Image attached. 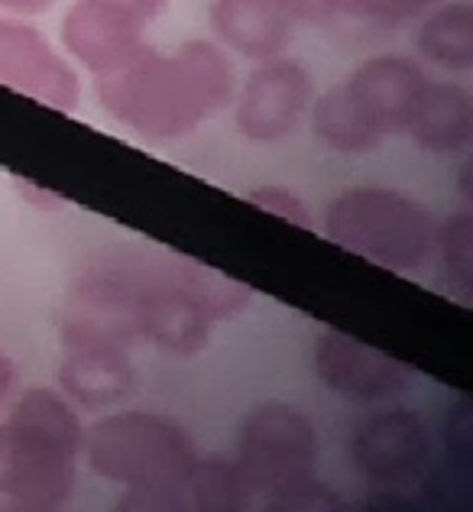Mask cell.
Returning a JSON list of instances; mask_svg holds the SVG:
<instances>
[{"mask_svg": "<svg viewBox=\"0 0 473 512\" xmlns=\"http://www.w3.org/2000/svg\"><path fill=\"white\" fill-rule=\"evenodd\" d=\"M402 133L428 156H464L473 143L470 88L457 78H428Z\"/></svg>", "mask_w": 473, "mask_h": 512, "instance_id": "cell-15", "label": "cell"}, {"mask_svg": "<svg viewBox=\"0 0 473 512\" xmlns=\"http://www.w3.org/2000/svg\"><path fill=\"white\" fill-rule=\"evenodd\" d=\"M17 383H20L17 363H13L7 350H0V415L10 406V399L17 396Z\"/></svg>", "mask_w": 473, "mask_h": 512, "instance_id": "cell-25", "label": "cell"}, {"mask_svg": "<svg viewBox=\"0 0 473 512\" xmlns=\"http://www.w3.org/2000/svg\"><path fill=\"white\" fill-rule=\"evenodd\" d=\"M56 4L59 0H0V13L20 17V20H33V17H43V13H52Z\"/></svg>", "mask_w": 473, "mask_h": 512, "instance_id": "cell-24", "label": "cell"}, {"mask_svg": "<svg viewBox=\"0 0 473 512\" xmlns=\"http://www.w3.org/2000/svg\"><path fill=\"white\" fill-rule=\"evenodd\" d=\"M312 373L331 396L360 409L399 402L415 383V373L405 360L341 328H324L315 338Z\"/></svg>", "mask_w": 473, "mask_h": 512, "instance_id": "cell-9", "label": "cell"}, {"mask_svg": "<svg viewBox=\"0 0 473 512\" xmlns=\"http://www.w3.org/2000/svg\"><path fill=\"white\" fill-rule=\"evenodd\" d=\"M412 30V49L422 65H435L444 75L464 78L473 72V7L470 0H441Z\"/></svg>", "mask_w": 473, "mask_h": 512, "instance_id": "cell-16", "label": "cell"}, {"mask_svg": "<svg viewBox=\"0 0 473 512\" xmlns=\"http://www.w3.org/2000/svg\"><path fill=\"white\" fill-rule=\"evenodd\" d=\"M247 201L253 208H260L273 218L286 221L299 231H315V214L308 208V201L289 185H256L253 192H247Z\"/></svg>", "mask_w": 473, "mask_h": 512, "instance_id": "cell-20", "label": "cell"}, {"mask_svg": "<svg viewBox=\"0 0 473 512\" xmlns=\"http://www.w3.org/2000/svg\"><path fill=\"white\" fill-rule=\"evenodd\" d=\"M347 457L363 483L399 496L425 477L435 457V435L422 412L399 402L370 406L347 431Z\"/></svg>", "mask_w": 473, "mask_h": 512, "instance_id": "cell-7", "label": "cell"}, {"mask_svg": "<svg viewBox=\"0 0 473 512\" xmlns=\"http://www.w3.org/2000/svg\"><path fill=\"white\" fill-rule=\"evenodd\" d=\"M428 78V69L415 56L380 52V56L363 59L344 78V85L389 140L393 133H402L405 120L412 114V104L422 94Z\"/></svg>", "mask_w": 473, "mask_h": 512, "instance_id": "cell-13", "label": "cell"}, {"mask_svg": "<svg viewBox=\"0 0 473 512\" xmlns=\"http://www.w3.org/2000/svg\"><path fill=\"white\" fill-rule=\"evenodd\" d=\"M56 383L59 393L78 409L107 412L137 393L140 376L130 347L107 341H65Z\"/></svg>", "mask_w": 473, "mask_h": 512, "instance_id": "cell-12", "label": "cell"}, {"mask_svg": "<svg viewBox=\"0 0 473 512\" xmlns=\"http://www.w3.org/2000/svg\"><path fill=\"white\" fill-rule=\"evenodd\" d=\"M315 101V78L289 52L253 62L250 75L237 82L231 111L234 127L247 143H282L302 127Z\"/></svg>", "mask_w": 473, "mask_h": 512, "instance_id": "cell-8", "label": "cell"}, {"mask_svg": "<svg viewBox=\"0 0 473 512\" xmlns=\"http://www.w3.org/2000/svg\"><path fill=\"white\" fill-rule=\"evenodd\" d=\"M185 503L188 509L205 512H237L250 509L253 496L231 454H198L192 477L185 483Z\"/></svg>", "mask_w": 473, "mask_h": 512, "instance_id": "cell-18", "label": "cell"}, {"mask_svg": "<svg viewBox=\"0 0 473 512\" xmlns=\"http://www.w3.org/2000/svg\"><path fill=\"white\" fill-rule=\"evenodd\" d=\"M435 227V211L396 185L344 188L321 218V234L334 247L399 276H415L428 266Z\"/></svg>", "mask_w": 473, "mask_h": 512, "instance_id": "cell-5", "label": "cell"}, {"mask_svg": "<svg viewBox=\"0 0 473 512\" xmlns=\"http://www.w3.org/2000/svg\"><path fill=\"white\" fill-rule=\"evenodd\" d=\"M85 419L59 389H17L0 415V503L56 512L72 503L81 474Z\"/></svg>", "mask_w": 473, "mask_h": 512, "instance_id": "cell-3", "label": "cell"}, {"mask_svg": "<svg viewBox=\"0 0 473 512\" xmlns=\"http://www.w3.org/2000/svg\"><path fill=\"white\" fill-rule=\"evenodd\" d=\"M237 82L234 56L214 39H188L175 49L146 46L124 69L94 78V98L133 137L175 143L224 114Z\"/></svg>", "mask_w": 473, "mask_h": 512, "instance_id": "cell-2", "label": "cell"}, {"mask_svg": "<svg viewBox=\"0 0 473 512\" xmlns=\"http://www.w3.org/2000/svg\"><path fill=\"white\" fill-rule=\"evenodd\" d=\"M13 185H17V195L30 205L33 211H62L65 205H69V198L59 195L56 188H46V185H39V182H30V179H23V175H17L13 179Z\"/></svg>", "mask_w": 473, "mask_h": 512, "instance_id": "cell-22", "label": "cell"}, {"mask_svg": "<svg viewBox=\"0 0 473 512\" xmlns=\"http://www.w3.org/2000/svg\"><path fill=\"white\" fill-rule=\"evenodd\" d=\"M295 26H318L341 17V0H276Z\"/></svg>", "mask_w": 473, "mask_h": 512, "instance_id": "cell-21", "label": "cell"}, {"mask_svg": "<svg viewBox=\"0 0 473 512\" xmlns=\"http://www.w3.org/2000/svg\"><path fill=\"white\" fill-rule=\"evenodd\" d=\"M441 0H341V17H354L376 26H402L425 17Z\"/></svg>", "mask_w": 473, "mask_h": 512, "instance_id": "cell-19", "label": "cell"}, {"mask_svg": "<svg viewBox=\"0 0 473 512\" xmlns=\"http://www.w3.org/2000/svg\"><path fill=\"white\" fill-rule=\"evenodd\" d=\"M231 457L253 503L279 509L295 490L318 480L321 428L289 399L256 402L237 425Z\"/></svg>", "mask_w": 473, "mask_h": 512, "instance_id": "cell-6", "label": "cell"}, {"mask_svg": "<svg viewBox=\"0 0 473 512\" xmlns=\"http://www.w3.org/2000/svg\"><path fill=\"white\" fill-rule=\"evenodd\" d=\"M198 454L192 431L150 409H107L81 438L85 467L124 490L117 509H188L185 483Z\"/></svg>", "mask_w": 473, "mask_h": 512, "instance_id": "cell-4", "label": "cell"}, {"mask_svg": "<svg viewBox=\"0 0 473 512\" xmlns=\"http://www.w3.org/2000/svg\"><path fill=\"white\" fill-rule=\"evenodd\" d=\"M59 43L65 59L91 78L124 69L130 59H137L150 46L146 43V23L104 4V0H75L62 13Z\"/></svg>", "mask_w": 473, "mask_h": 512, "instance_id": "cell-11", "label": "cell"}, {"mask_svg": "<svg viewBox=\"0 0 473 512\" xmlns=\"http://www.w3.org/2000/svg\"><path fill=\"white\" fill-rule=\"evenodd\" d=\"M0 85L23 98L75 114L81 107V72L30 20L0 13Z\"/></svg>", "mask_w": 473, "mask_h": 512, "instance_id": "cell-10", "label": "cell"}, {"mask_svg": "<svg viewBox=\"0 0 473 512\" xmlns=\"http://www.w3.org/2000/svg\"><path fill=\"white\" fill-rule=\"evenodd\" d=\"M104 4L124 10V13H130V17H137L140 23L150 26L162 17V13H166L169 0H104Z\"/></svg>", "mask_w": 473, "mask_h": 512, "instance_id": "cell-23", "label": "cell"}, {"mask_svg": "<svg viewBox=\"0 0 473 512\" xmlns=\"http://www.w3.org/2000/svg\"><path fill=\"white\" fill-rule=\"evenodd\" d=\"M253 302L247 282L146 240L101 247L78 266L59 308V338L107 341L169 357L201 354L218 325Z\"/></svg>", "mask_w": 473, "mask_h": 512, "instance_id": "cell-1", "label": "cell"}, {"mask_svg": "<svg viewBox=\"0 0 473 512\" xmlns=\"http://www.w3.org/2000/svg\"><path fill=\"white\" fill-rule=\"evenodd\" d=\"M428 266H435L438 286L457 299H470L473 292V214L457 208L435 227V247Z\"/></svg>", "mask_w": 473, "mask_h": 512, "instance_id": "cell-17", "label": "cell"}, {"mask_svg": "<svg viewBox=\"0 0 473 512\" xmlns=\"http://www.w3.org/2000/svg\"><path fill=\"white\" fill-rule=\"evenodd\" d=\"M208 30L227 56L263 62L289 52L295 23L276 0H208Z\"/></svg>", "mask_w": 473, "mask_h": 512, "instance_id": "cell-14", "label": "cell"}]
</instances>
